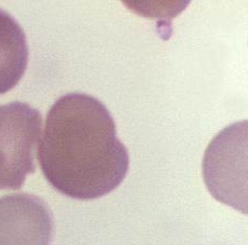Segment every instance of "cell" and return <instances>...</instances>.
I'll use <instances>...</instances> for the list:
<instances>
[{"mask_svg":"<svg viewBox=\"0 0 248 245\" xmlns=\"http://www.w3.org/2000/svg\"><path fill=\"white\" fill-rule=\"evenodd\" d=\"M39 161L58 192L80 200L114 191L129 170L128 150L117 138L110 111L80 92L60 97L50 108Z\"/></svg>","mask_w":248,"mask_h":245,"instance_id":"cell-1","label":"cell"},{"mask_svg":"<svg viewBox=\"0 0 248 245\" xmlns=\"http://www.w3.org/2000/svg\"><path fill=\"white\" fill-rule=\"evenodd\" d=\"M202 174L214 198L247 213V121L215 135L204 152Z\"/></svg>","mask_w":248,"mask_h":245,"instance_id":"cell-2","label":"cell"},{"mask_svg":"<svg viewBox=\"0 0 248 245\" xmlns=\"http://www.w3.org/2000/svg\"><path fill=\"white\" fill-rule=\"evenodd\" d=\"M42 115L21 101L0 106V190H18L35 172Z\"/></svg>","mask_w":248,"mask_h":245,"instance_id":"cell-3","label":"cell"},{"mask_svg":"<svg viewBox=\"0 0 248 245\" xmlns=\"http://www.w3.org/2000/svg\"><path fill=\"white\" fill-rule=\"evenodd\" d=\"M53 217L41 197L16 193L0 198V245H49Z\"/></svg>","mask_w":248,"mask_h":245,"instance_id":"cell-4","label":"cell"},{"mask_svg":"<svg viewBox=\"0 0 248 245\" xmlns=\"http://www.w3.org/2000/svg\"><path fill=\"white\" fill-rule=\"evenodd\" d=\"M29 60L27 37L12 15L0 9V94L15 88Z\"/></svg>","mask_w":248,"mask_h":245,"instance_id":"cell-5","label":"cell"}]
</instances>
